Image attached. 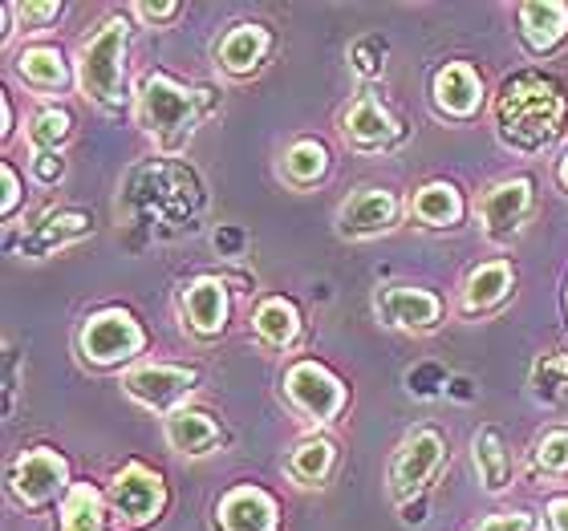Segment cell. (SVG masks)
Masks as SVG:
<instances>
[{
    "mask_svg": "<svg viewBox=\"0 0 568 531\" xmlns=\"http://www.w3.org/2000/svg\"><path fill=\"white\" fill-rule=\"evenodd\" d=\"M499 139L508 142L511 151L520 154H540L545 146L565 134L568 122V102L560 94V85L540 73H520L504 85L496 106Z\"/></svg>",
    "mask_w": 568,
    "mask_h": 531,
    "instance_id": "cell-1",
    "label": "cell"
},
{
    "mask_svg": "<svg viewBox=\"0 0 568 531\" xmlns=\"http://www.w3.org/2000/svg\"><path fill=\"white\" fill-rule=\"evenodd\" d=\"M126 45H131V24H126V17H110L78 49V90L94 106L122 110L134 98L131 82H126Z\"/></svg>",
    "mask_w": 568,
    "mask_h": 531,
    "instance_id": "cell-2",
    "label": "cell"
},
{
    "mask_svg": "<svg viewBox=\"0 0 568 531\" xmlns=\"http://www.w3.org/2000/svg\"><path fill=\"white\" fill-rule=\"evenodd\" d=\"M134 106H139L142 131L151 134L163 151H179L200 122L203 98L187 85H179L175 78H166V73H146L142 85L134 90Z\"/></svg>",
    "mask_w": 568,
    "mask_h": 531,
    "instance_id": "cell-3",
    "label": "cell"
},
{
    "mask_svg": "<svg viewBox=\"0 0 568 531\" xmlns=\"http://www.w3.org/2000/svg\"><path fill=\"white\" fill-rule=\"evenodd\" d=\"M146 333L126 308H102L82 325V354L90 366H122L142 354Z\"/></svg>",
    "mask_w": 568,
    "mask_h": 531,
    "instance_id": "cell-4",
    "label": "cell"
},
{
    "mask_svg": "<svg viewBox=\"0 0 568 531\" xmlns=\"http://www.w3.org/2000/svg\"><path fill=\"white\" fill-rule=\"evenodd\" d=\"M284 394H288L296 413H305L308 422L317 426L333 422L345 410V386L317 361H296L284 374Z\"/></svg>",
    "mask_w": 568,
    "mask_h": 531,
    "instance_id": "cell-5",
    "label": "cell"
},
{
    "mask_svg": "<svg viewBox=\"0 0 568 531\" xmlns=\"http://www.w3.org/2000/svg\"><path fill=\"white\" fill-rule=\"evenodd\" d=\"M122 390H126V398L146 406V410L171 418L175 410H183V398H191V390H195V369L163 366V361L134 366L131 374L122 378Z\"/></svg>",
    "mask_w": 568,
    "mask_h": 531,
    "instance_id": "cell-6",
    "label": "cell"
},
{
    "mask_svg": "<svg viewBox=\"0 0 568 531\" xmlns=\"http://www.w3.org/2000/svg\"><path fill=\"white\" fill-rule=\"evenodd\" d=\"M438 462H443V438H438V430L423 426V430H415V435H406L403 447L394 450L390 471H386L390 496L398 499V503L418 496V491L430 483V474L438 471Z\"/></svg>",
    "mask_w": 568,
    "mask_h": 531,
    "instance_id": "cell-7",
    "label": "cell"
},
{
    "mask_svg": "<svg viewBox=\"0 0 568 531\" xmlns=\"http://www.w3.org/2000/svg\"><path fill=\"white\" fill-rule=\"evenodd\" d=\"M163 503H166L163 479L154 471H146L142 462H126L110 479V508L119 511V520H126L131 528H146L151 520H159Z\"/></svg>",
    "mask_w": 568,
    "mask_h": 531,
    "instance_id": "cell-8",
    "label": "cell"
},
{
    "mask_svg": "<svg viewBox=\"0 0 568 531\" xmlns=\"http://www.w3.org/2000/svg\"><path fill=\"white\" fill-rule=\"evenodd\" d=\"M532 212V178H504L479 200V227L491 244H508Z\"/></svg>",
    "mask_w": 568,
    "mask_h": 531,
    "instance_id": "cell-9",
    "label": "cell"
},
{
    "mask_svg": "<svg viewBox=\"0 0 568 531\" xmlns=\"http://www.w3.org/2000/svg\"><path fill=\"white\" fill-rule=\"evenodd\" d=\"M398 224V195L386 187H357L337 207V236L345 239H374Z\"/></svg>",
    "mask_w": 568,
    "mask_h": 531,
    "instance_id": "cell-10",
    "label": "cell"
},
{
    "mask_svg": "<svg viewBox=\"0 0 568 531\" xmlns=\"http://www.w3.org/2000/svg\"><path fill=\"white\" fill-rule=\"evenodd\" d=\"M65 479H70V467H65V459H61L58 450L49 447H37L29 455H21V459L12 462V474H9L12 496L21 499L24 508L49 503L58 491H65Z\"/></svg>",
    "mask_w": 568,
    "mask_h": 531,
    "instance_id": "cell-11",
    "label": "cell"
},
{
    "mask_svg": "<svg viewBox=\"0 0 568 531\" xmlns=\"http://www.w3.org/2000/svg\"><path fill=\"white\" fill-rule=\"evenodd\" d=\"M374 308H378L382 325L403 333H430L443 317V305H438L435 293L415 288V284H386L374 296Z\"/></svg>",
    "mask_w": 568,
    "mask_h": 531,
    "instance_id": "cell-12",
    "label": "cell"
},
{
    "mask_svg": "<svg viewBox=\"0 0 568 531\" xmlns=\"http://www.w3.org/2000/svg\"><path fill=\"white\" fill-rule=\"evenodd\" d=\"M342 134L345 142L362 154L386 151L394 139H398V122L386 106H382L378 94H357L349 102V110L342 114Z\"/></svg>",
    "mask_w": 568,
    "mask_h": 531,
    "instance_id": "cell-13",
    "label": "cell"
},
{
    "mask_svg": "<svg viewBox=\"0 0 568 531\" xmlns=\"http://www.w3.org/2000/svg\"><path fill=\"white\" fill-rule=\"evenodd\" d=\"M183 317L187 329L203 341H212L227 329V288L215 276H200L183 288Z\"/></svg>",
    "mask_w": 568,
    "mask_h": 531,
    "instance_id": "cell-14",
    "label": "cell"
},
{
    "mask_svg": "<svg viewBox=\"0 0 568 531\" xmlns=\"http://www.w3.org/2000/svg\"><path fill=\"white\" fill-rule=\"evenodd\" d=\"M435 106L447 119H471L484 106V82L467 61H450L435 73Z\"/></svg>",
    "mask_w": 568,
    "mask_h": 531,
    "instance_id": "cell-15",
    "label": "cell"
},
{
    "mask_svg": "<svg viewBox=\"0 0 568 531\" xmlns=\"http://www.w3.org/2000/svg\"><path fill=\"white\" fill-rule=\"evenodd\" d=\"M220 528L224 531H276V503L261 487H236L220 499Z\"/></svg>",
    "mask_w": 568,
    "mask_h": 531,
    "instance_id": "cell-16",
    "label": "cell"
},
{
    "mask_svg": "<svg viewBox=\"0 0 568 531\" xmlns=\"http://www.w3.org/2000/svg\"><path fill=\"white\" fill-rule=\"evenodd\" d=\"M166 442H171V450L175 455H187V459H203V455H212L220 442H224V435H220V422H215L212 413L203 410H175L171 418H166Z\"/></svg>",
    "mask_w": 568,
    "mask_h": 531,
    "instance_id": "cell-17",
    "label": "cell"
},
{
    "mask_svg": "<svg viewBox=\"0 0 568 531\" xmlns=\"http://www.w3.org/2000/svg\"><path fill=\"white\" fill-rule=\"evenodd\" d=\"M568 33V4L565 0H528L520 4V37L532 53H548Z\"/></svg>",
    "mask_w": 568,
    "mask_h": 531,
    "instance_id": "cell-18",
    "label": "cell"
},
{
    "mask_svg": "<svg viewBox=\"0 0 568 531\" xmlns=\"http://www.w3.org/2000/svg\"><path fill=\"white\" fill-rule=\"evenodd\" d=\"M268 49H273V37H268L264 24H256V21L236 24V29L220 41V65H224L227 73H236V78H248L252 70H261V61L268 58Z\"/></svg>",
    "mask_w": 568,
    "mask_h": 531,
    "instance_id": "cell-19",
    "label": "cell"
},
{
    "mask_svg": "<svg viewBox=\"0 0 568 531\" xmlns=\"http://www.w3.org/2000/svg\"><path fill=\"white\" fill-rule=\"evenodd\" d=\"M17 73H21V82L29 85V90H37L41 98H53L70 85V65H65V58H61L58 49H49V45L24 49L21 58H17Z\"/></svg>",
    "mask_w": 568,
    "mask_h": 531,
    "instance_id": "cell-20",
    "label": "cell"
},
{
    "mask_svg": "<svg viewBox=\"0 0 568 531\" xmlns=\"http://www.w3.org/2000/svg\"><path fill=\"white\" fill-rule=\"evenodd\" d=\"M471 459H475V474H479L484 491L499 496V491L511 483V455H508V447H504V435H499L496 426H484V430H475Z\"/></svg>",
    "mask_w": 568,
    "mask_h": 531,
    "instance_id": "cell-21",
    "label": "cell"
},
{
    "mask_svg": "<svg viewBox=\"0 0 568 531\" xmlns=\"http://www.w3.org/2000/svg\"><path fill=\"white\" fill-rule=\"evenodd\" d=\"M511 264L508 261H487L467 276L463 284V313H491V308L511 293Z\"/></svg>",
    "mask_w": 568,
    "mask_h": 531,
    "instance_id": "cell-22",
    "label": "cell"
},
{
    "mask_svg": "<svg viewBox=\"0 0 568 531\" xmlns=\"http://www.w3.org/2000/svg\"><path fill=\"white\" fill-rule=\"evenodd\" d=\"M252 329L268 349H288V345L301 337V313H296L293 300L284 296H268L261 300V308L252 313Z\"/></svg>",
    "mask_w": 568,
    "mask_h": 531,
    "instance_id": "cell-23",
    "label": "cell"
},
{
    "mask_svg": "<svg viewBox=\"0 0 568 531\" xmlns=\"http://www.w3.org/2000/svg\"><path fill=\"white\" fill-rule=\"evenodd\" d=\"M333 459H337V447L325 435L301 438L293 447V455H288V479L301 487H321L329 479Z\"/></svg>",
    "mask_w": 568,
    "mask_h": 531,
    "instance_id": "cell-24",
    "label": "cell"
},
{
    "mask_svg": "<svg viewBox=\"0 0 568 531\" xmlns=\"http://www.w3.org/2000/svg\"><path fill=\"white\" fill-rule=\"evenodd\" d=\"M410 215L423 227H455L463 219V195L450 183H426L410 200Z\"/></svg>",
    "mask_w": 568,
    "mask_h": 531,
    "instance_id": "cell-25",
    "label": "cell"
},
{
    "mask_svg": "<svg viewBox=\"0 0 568 531\" xmlns=\"http://www.w3.org/2000/svg\"><path fill=\"white\" fill-rule=\"evenodd\" d=\"M61 531H106V503L90 483H73L61 503Z\"/></svg>",
    "mask_w": 568,
    "mask_h": 531,
    "instance_id": "cell-26",
    "label": "cell"
},
{
    "mask_svg": "<svg viewBox=\"0 0 568 531\" xmlns=\"http://www.w3.org/2000/svg\"><path fill=\"white\" fill-rule=\"evenodd\" d=\"M325 171H329V151H325L321 142L301 139V142H293V146L284 151L281 175L288 178L293 187H313V183H321V178H325Z\"/></svg>",
    "mask_w": 568,
    "mask_h": 531,
    "instance_id": "cell-27",
    "label": "cell"
},
{
    "mask_svg": "<svg viewBox=\"0 0 568 531\" xmlns=\"http://www.w3.org/2000/svg\"><path fill=\"white\" fill-rule=\"evenodd\" d=\"M65 139H70V114L65 110H37L33 122H29L33 154H58V146Z\"/></svg>",
    "mask_w": 568,
    "mask_h": 531,
    "instance_id": "cell-28",
    "label": "cell"
},
{
    "mask_svg": "<svg viewBox=\"0 0 568 531\" xmlns=\"http://www.w3.org/2000/svg\"><path fill=\"white\" fill-rule=\"evenodd\" d=\"M532 394L545 401H557L560 394H568V354L565 349L545 354L532 366Z\"/></svg>",
    "mask_w": 568,
    "mask_h": 531,
    "instance_id": "cell-29",
    "label": "cell"
},
{
    "mask_svg": "<svg viewBox=\"0 0 568 531\" xmlns=\"http://www.w3.org/2000/svg\"><path fill=\"white\" fill-rule=\"evenodd\" d=\"M532 467L540 474H568V426L565 430H548L536 438Z\"/></svg>",
    "mask_w": 568,
    "mask_h": 531,
    "instance_id": "cell-30",
    "label": "cell"
},
{
    "mask_svg": "<svg viewBox=\"0 0 568 531\" xmlns=\"http://www.w3.org/2000/svg\"><path fill=\"white\" fill-rule=\"evenodd\" d=\"M90 232V219L78 212L70 215H58V219H49L45 227H41V244H37V256H49L53 252V244H70V239L85 236Z\"/></svg>",
    "mask_w": 568,
    "mask_h": 531,
    "instance_id": "cell-31",
    "label": "cell"
},
{
    "mask_svg": "<svg viewBox=\"0 0 568 531\" xmlns=\"http://www.w3.org/2000/svg\"><path fill=\"white\" fill-rule=\"evenodd\" d=\"M12 12H17L24 33H41L49 21L61 17V0H24V4H12Z\"/></svg>",
    "mask_w": 568,
    "mask_h": 531,
    "instance_id": "cell-32",
    "label": "cell"
},
{
    "mask_svg": "<svg viewBox=\"0 0 568 531\" xmlns=\"http://www.w3.org/2000/svg\"><path fill=\"white\" fill-rule=\"evenodd\" d=\"M386 45H382L378 37H362L354 49H349V65H354L362 78H378L382 65H386Z\"/></svg>",
    "mask_w": 568,
    "mask_h": 531,
    "instance_id": "cell-33",
    "label": "cell"
},
{
    "mask_svg": "<svg viewBox=\"0 0 568 531\" xmlns=\"http://www.w3.org/2000/svg\"><path fill=\"white\" fill-rule=\"evenodd\" d=\"M475 531H532V515H524V511H504V515L484 520Z\"/></svg>",
    "mask_w": 568,
    "mask_h": 531,
    "instance_id": "cell-34",
    "label": "cell"
},
{
    "mask_svg": "<svg viewBox=\"0 0 568 531\" xmlns=\"http://www.w3.org/2000/svg\"><path fill=\"white\" fill-rule=\"evenodd\" d=\"M61 175H65V163H61V154H33V178H37V183L53 187Z\"/></svg>",
    "mask_w": 568,
    "mask_h": 531,
    "instance_id": "cell-35",
    "label": "cell"
},
{
    "mask_svg": "<svg viewBox=\"0 0 568 531\" xmlns=\"http://www.w3.org/2000/svg\"><path fill=\"white\" fill-rule=\"evenodd\" d=\"M134 17H142V21H151V24H163V21H171V17H179V4L175 0H159V4L139 0V4H134Z\"/></svg>",
    "mask_w": 568,
    "mask_h": 531,
    "instance_id": "cell-36",
    "label": "cell"
},
{
    "mask_svg": "<svg viewBox=\"0 0 568 531\" xmlns=\"http://www.w3.org/2000/svg\"><path fill=\"white\" fill-rule=\"evenodd\" d=\"M0 178H4V200H0V212H4V219H9V215L17 212V203H21V178H17L12 163H0Z\"/></svg>",
    "mask_w": 568,
    "mask_h": 531,
    "instance_id": "cell-37",
    "label": "cell"
},
{
    "mask_svg": "<svg viewBox=\"0 0 568 531\" xmlns=\"http://www.w3.org/2000/svg\"><path fill=\"white\" fill-rule=\"evenodd\" d=\"M548 528L568 531V496H560V499H552V503H548Z\"/></svg>",
    "mask_w": 568,
    "mask_h": 531,
    "instance_id": "cell-38",
    "label": "cell"
},
{
    "mask_svg": "<svg viewBox=\"0 0 568 531\" xmlns=\"http://www.w3.org/2000/svg\"><path fill=\"white\" fill-rule=\"evenodd\" d=\"M0 134H12V106H9V98H0Z\"/></svg>",
    "mask_w": 568,
    "mask_h": 531,
    "instance_id": "cell-39",
    "label": "cell"
},
{
    "mask_svg": "<svg viewBox=\"0 0 568 531\" xmlns=\"http://www.w3.org/2000/svg\"><path fill=\"white\" fill-rule=\"evenodd\" d=\"M557 183L568 191V154H565V159H560V163H557Z\"/></svg>",
    "mask_w": 568,
    "mask_h": 531,
    "instance_id": "cell-40",
    "label": "cell"
}]
</instances>
